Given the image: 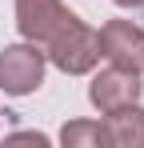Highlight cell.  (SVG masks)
<instances>
[{"instance_id":"cell-1","label":"cell","mask_w":144,"mask_h":148,"mask_svg":"<svg viewBox=\"0 0 144 148\" xmlns=\"http://www.w3.org/2000/svg\"><path fill=\"white\" fill-rule=\"evenodd\" d=\"M44 56L68 76H84L100 64V40H96V28H88L76 12H72L64 24L48 36Z\"/></svg>"},{"instance_id":"cell-2","label":"cell","mask_w":144,"mask_h":148,"mask_svg":"<svg viewBox=\"0 0 144 148\" xmlns=\"http://www.w3.org/2000/svg\"><path fill=\"white\" fill-rule=\"evenodd\" d=\"M44 64H48L44 48L32 40L4 44L0 48V88L8 96H32L44 84Z\"/></svg>"},{"instance_id":"cell-3","label":"cell","mask_w":144,"mask_h":148,"mask_svg":"<svg viewBox=\"0 0 144 148\" xmlns=\"http://www.w3.org/2000/svg\"><path fill=\"white\" fill-rule=\"evenodd\" d=\"M96 40H100V56L108 64L144 72V28L140 24H132V20H104Z\"/></svg>"},{"instance_id":"cell-4","label":"cell","mask_w":144,"mask_h":148,"mask_svg":"<svg viewBox=\"0 0 144 148\" xmlns=\"http://www.w3.org/2000/svg\"><path fill=\"white\" fill-rule=\"evenodd\" d=\"M140 92H144L140 72L120 68V64L100 68V72L92 76V84H88V100H92V108H100V116H104V112H116L124 104H136Z\"/></svg>"},{"instance_id":"cell-5","label":"cell","mask_w":144,"mask_h":148,"mask_svg":"<svg viewBox=\"0 0 144 148\" xmlns=\"http://www.w3.org/2000/svg\"><path fill=\"white\" fill-rule=\"evenodd\" d=\"M68 16L72 12L64 8V0H16V28H20L24 40H32L40 48Z\"/></svg>"},{"instance_id":"cell-6","label":"cell","mask_w":144,"mask_h":148,"mask_svg":"<svg viewBox=\"0 0 144 148\" xmlns=\"http://www.w3.org/2000/svg\"><path fill=\"white\" fill-rule=\"evenodd\" d=\"M104 132H108L112 148H144V108H140V100L124 104L116 112H104Z\"/></svg>"},{"instance_id":"cell-7","label":"cell","mask_w":144,"mask_h":148,"mask_svg":"<svg viewBox=\"0 0 144 148\" xmlns=\"http://www.w3.org/2000/svg\"><path fill=\"white\" fill-rule=\"evenodd\" d=\"M60 144L64 148H112L104 120H68L60 128Z\"/></svg>"},{"instance_id":"cell-8","label":"cell","mask_w":144,"mask_h":148,"mask_svg":"<svg viewBox=\"0 0 144 148\" xmlns=\"http://www.w3.org/2000/svg\"><path fill=\"white\" fill-rule=\"evenodd\" d=\"M8 140H28V144H48V136H44V132H12Z\"/></svg>"},{"instance_id":"cell-9","label":"cell","mask_w":144,"mask_h":148,"mask_svg":"<svg viewBox=\"0 0 144 148\" xmlns=\"http://www.w3.org/2000/svg\"><path fill=\"white\" fill-rule=\"evenodd\" d=\"M112 4H120V8H144V0H112Z\"/></svg>"}]
</instances>
